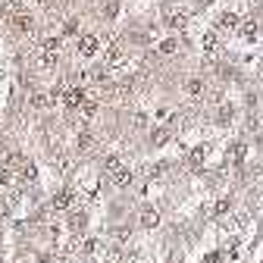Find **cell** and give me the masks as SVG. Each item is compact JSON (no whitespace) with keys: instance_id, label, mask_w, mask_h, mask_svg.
<instances>
[{"instance_id":"277c9868","label":"cell","mask_w":263,"mask_h":263,"mask_svg":"<svg viewBox=\"0 0 263 263\" xmlns=\"http://www.w3.org/2000/svg\"><path fill=\"white\" fill-rule=\"evenodd\" d=\"M238 35L245 41H254L257 38V19H238Z\"/></svg>"},{"instance_id":"3957f363","label":"cell","mask_w":263,"mask_h":263,"mask_svg":"<svg viewBox=\"0 0 263 263\" xmlns=\"http://www.w3.org/2000/svg\"><path fill=\"white\" fill-rule=\"evenodd\" d=\"M10 19H13V25H16L19 31H31V28H35V16H31L28 10H16Z\"/></svg>"},{"instance_id":"52a82bcc","label":"cell","mask_w":263,"mask_h":263,"mask_svg":"<svg viewBox=\"0 0 263 263\" xmlns=\"http://www.w3.org/2000/svg\"><path fill=\"white\" fill-rule=\"evenodd\" d=\"M166 25H170V28H185V13H173V16H166Z\"/></svg>"},{"instance_id":"8992f818","label":"cell","mask_w":263,"mask_h":263,"mask_svg":"<svg viewBox=\"0 0 263 263\" xmlns=\"http://www.w3.org/2000/svg\"><path fill=\"white\" fill-rule=\"evenodd\" d=\"M79 28H82V22H79L76 16H69V19L63 22V35H66V38H69V35H79Z\"/></svg>"},{"instance_id":"6da1fadb","label":"cell","mask_w":263,"mask_h":263,"mask_svg":"<svg viewBox=\"0 0 263 263\" xmlns=\"http://www.w3.org/2000/svg\"><path fill=\"white\" fill-rule=\"evenodd\" d=\"M76 50H79L82 57H94L97 50H101V38H97V35H91V31H88V35H82V38H79Z\"/></svg>"},{"instance_id":"5b68a950","label":"cell","mask_w":263,"mask_h":263,"mask_svg":"<svg viewBox=\"0 0 263 263\" xmlns=\"http://www.w3.org/2000/svg\"><path fill=\"white\" fill-rule=\"evenodd\" d=\"M176 50H179V38L176 35H166L160 41V53H176Z\"/></svg>"},{"instance_id":"7a4b0ae2","label":"cell","mask_w":263,"mask_h":263,"mask_svg":"<svg viewBox=\"0 0 263 263\" xmlns=\"http://www.w3.org/2000/svg\"><path fill=\"white\" fill-rule=\"evenodd\" d=\"M219 31H232V28H238V13H232V10H222L219 16H216V22H213Z\"/></svg>"}]
</instances>
